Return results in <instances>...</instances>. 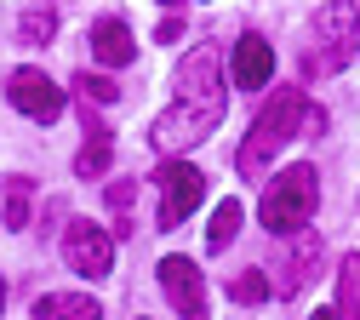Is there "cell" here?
Returning <instances> with one entry per match:
<instances>
[{"label": "cell", "instance_id": "cell-10", "mask_svg": "<svg viewBox=\"0 0 360 320\" xmlns=\"http://www.w3.org/2000/svg\"><path fill=\"white\" fill-rule=\"evenodd\" d=\"M92 58L109 63V69H120V63L138 58V40H131V29L120 18H103V23H92Z\"/></svg>", "mask_w": 360, "mask_h": 320}, {"label": "cell", "instance_id": "cell-18", "mask_svg": "<svg viewBox=\"0 0 360 320\" xmlns=\"http://www.w3.org/2000/svg\"><path fill=\"white\" fill-rule=\"evenodd\" d=\"M52 34H58V18H52V12H23V40H29V46L52 40Z\"/></svg>", "mask_w": 360, "mask_h": 320}, {"label": "cell", "instance_id": "cell-20", "mask_svg": "<svg viewBox=\"0 0 360 320\" xmlns=\"http://www.w3.org/2000/svg\"><path fill=\"white\" fill-rule=\"evenodd\" d=\"M160 6H184V0H160Z\"/></svg>", "mask_w": 360, "mask_h": 320}, {"label": "cell", "instance_id": "cell-15", "mask_svg": "<svg viewBox=\"0 0 360 320\" xmlns=\"http://www.w3.org/2000/svg\"><path fill=\"white\" fill-rule=\"evenodd\" d=\"M269 292H275V286H269L263 269H240L235 281H229V297H235V303H263Z\"/></svg>", "mask_w": 360, "mask_h": 320}, {"label": "cell", "instance_id": "cell-21", "mask_svg": "<svg viewBox=\"0 0 360 320\" xmlns=\"http://www.w3.org/2000/svg\"><path fill=\"white\" fill-rule=\"evenodd\" d=\"M0 303H6V281H0Z\"/></svg>", "mask_w": 360, "mask_h": 320}, {"label": "cell", "instance_id": "cell-4", "mask_svg": "<svg viewBox=\"0 0 360 320\" xmlns=\"http://www.w3.org/2000/svg\"><path fill=\"white\" fill-rule=\"evenodd\" d=\"M360 46V6L354 0H326L314 12V52H309V75H338Z\"/></svg>", "mask_w": 360, "mask_h": 320}, {"label": "cell", "instance_id": "cell-16", "mask_svg": "<svg viewBox=\"0 0 360 320\" xmlns=\"http://www.w3.org/2000/svg\"><path fill=\"white\" fill-rule=\"evenodd\" d=\"M29 195H34L29 177H12L6 183V229H29Z\"/></svg>", "mask_w": 360, "mask_h": 320}, {"label": "cell", "instance_id": "cell-8", "mask_svg": "<svg viewBox=\"0 0 360 320\" xmlns=\"http://www.w3.org/2000/svg\"><path fill=\"white\" fill-rule=\"evenodd\" d=\"M160 292H166V303L184 314V320H206V281H200V269L189 263V257H160Z\"/></svg>", "mask_w": 360, "mask_h": 320}, {"label": "cell", "instance_id": "cell-7", "mask_svg": "<svg viewBox=\"0 0 360 320\" xmlns=\"http://www.w3.org/2000/svg\"><path fill=\"white\" fill-rule=\"evenodd\" d=\"M6 98H12V109H18V115H29V120H58V115H63V103H69L46 69H18V75L6 80Z\"/></svg>", "mask_w": 360, "mask_h": 320}, {"label": "cell", "instance_id": "cell-12", "mask_svg": "<svg viewBox=\"0 0 360 320\" xmlns=\"http://www.w3.org/2000/svg\"><path fill=\"white\" fill-rule=\"evenodd\" d=\"M34 320H103V309L86 292H52L34 303Z\"/></svg>", "mask_w": 360, "mask_h": 320}, {"label": "cell", "instance_id": "cell-3", "mask_svg": "<svg viewBox=\"0 0 360 320\" xmlns=\"http://www.w3.org/2000/svg\"><path fill=\"white\" fill-rule=\"evenodd\" d=\"M314 200H321V183H314V166L297 160L286 172H275V183L263 189V229L269 235H297V229H309L314 217Z\"/></svg>", "mask_w": 360, "mask_h": 320}, {"label": "cell", "instance_id": "cell-14", "mask_svg": "<svg viewBox=\"0 0 360 320\" xmlns=\"http://www.w3.org/2000/svg\"><path fill=\"white\" fill-rule=\"evenodd\" d=\"M338 320H360V257H343V274H338Z\"/></svg>", "mask_w": 360, "mask_h": 320}, {"label": "cell", "instance_id": "cell-11", "mask_svg": "<svg viewBox=\"0 0 360 320\" xmlns=\"http://www.w3.org/2000/svg\"><path fill=\"white\" fill-rule=\"evenodd\" d=\"M75 172L80 177H103L109 172V126L92 120V103H86V149L75 155Z\"/></svg>", "mask_w": 360, "mask_h": 320}, {"label": "cell", "instance_id": "cell-13", "mask_svg": "<svg viewBox=\"0 0 360 320\" xmlns=\"http://www.w3.org/2000/svg\"><path fill=\"white\" fill-rule=\"evenodd\" d=\"M240 217H246V206H240V200H223V206L212 212V229H206V246H212V252H223V246H229V241L240 235Z\"/></svg>", "mask_w": 360, "mask_h": 320}, {"label": "cell", "instance_id": "cell-6", "mask_svg": "<svg viewBox=\"0 0 360 320\" xmlns=\"http://www.w3.org/2000/svg\"><path fill=\"white\" fill-rule=\"evenodd\" d=\"M63 257L75 274H92V281H103V274L115 269V229L92 223V217H75L63 229Z\"/></svg>", "mask_w": 360, "mask_h": 320}, {"label": "cell", "instance_id": "cell-22", "mask_svg": "<svg viewBox=\"0 0 360 320\" xmlns=\"http://www.w3.org/2000/svg\"><path fill=\"white\" fill-rule=\"evenodd\" d=\"M138 320H143V314H138Z\"/></svg>", "mask_w": 360, "mask_h": 320}, {"label": "cell", "instance_id": "cell-19", "mask_svg": "<svg viewBox=\"0 0 360 320\" xmlns=\"http://www.w3.org/2000/svg\"><path fill=\"white\" fill-rule=\"evenodd\" d=\"M309 320H338V309H321V314H309Z\"/></svg>", "mask_w": 360, "mask_h": 320}, {"label": "cell", "instance_id": "cell-17", "mask_svg": "<svg viewBox=\"0 0 360 320\" xmlns=\"http://www.w3.org/2000/svg\"><path fill=\"white\" fill-rule=\"evenodd\" d=\"M75 91H80L86 103H115V98H120V86H115V80H103V75H92V69L75 80Z\"/></svg>", "mask_w": 360, "mask_h": 320}, {"label": "cell", "instance_id": "cell-9", "mask_svg": "<svg viewBox=\"0 0 360 320\" xmlns=\"http://www.w3.org/2000/svg\"><path fill=\"white\" fill-rule=\"evenodd\" d=\"M269 75H275V46L263 34H240L235 40V86L257 91V86H269Z\"/></svg>", "mask_w": 360, "mask_h": 320}, {"label": "cell", "instance_id": "cell-2", "mask_svg": "<svg viewBox=\"0 0 360 320\" xmlns=\"http://www.w3.org/2000/svg\"><path fill=\"white\" fill-rule=\"evenodd\" d=\"M303 115H309V98L303 91H275L263 109H257V120H252V132H246V143H240V177H263L269 166H275V155L297 137V126H303Z\"/></svg>", "mask_w": 360, "mask_h": 320}, {"label": "cell", "instance_id": "cell-1", "mask_svg": "<svg viewBox=\"0 0 360 320\" xmlns=\"http://www.w3.org/2000/svg\"><path fill=\"white\" fill-rule=\"evenodd\" d=\"M223 109H229V86H223L217 46H195V52L184 58V69H177L172 103H166L160 120L149 126V143L172 160V155L206 143V137L217 132V120H223Z\"/></svg>", "mask_w": 360, "mask_h": 320}, {"label": "cell", "instance_id": "cell-5", "mask_svg": "<svg viewBox=\"0 0 360 320\" xmlns=\"http://www.w3.org/2000/svg\"><path fill=\"white\" fill-rule=\"evenodd\" d=\"M155 189H160V229H177L200 200H206V177H200V166H189V160H166L160 172H155Z\"/></svg>", "mask_w": 360, "mask_h": 320}]
</instances>
